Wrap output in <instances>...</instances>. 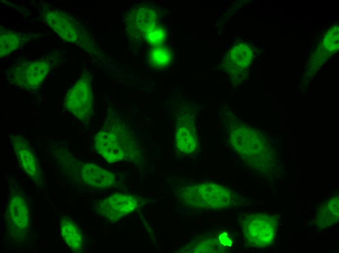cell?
I'll return each mask as SVG.
<instances>
[{
    "instance_id": "16",
    "label": "cell",
    "mask_w": 339,
    "mask_h": 253,
    "mask_svg": "<svg viewBox=\"0 0 339 253\" xmlns=\"http://www.w3.org/2000/svg\"><path fill=\"white\" fill-rule=\"evenodd\" d=\"M176 145L178 149L185 153H191L196 147V141L184 126L178 127L175 137Z\"/></svg>"
},
{
    "instance_id": "9",
    "label": "cell",
    "mask_w": 339,
    "mask_h": 253,
    "mask_svg": "<svg viewBox=\"0 0 339 253\" xmlns=\"http://www.w3.org/2000/svg\"><path fill=\"white\" fill-rule=\"evenodd\" d=\"M107 130L114 134L125 153V158L135 157L138 152V145L135 138L128 127L121 119L115 118L108 119Z\"/></svg>"
},
{
    "instance_id": "17",
    "label": "cell",
    "mask_w": 339,
    "mask_h": 253,
    "mask_svg": "<svg viewBox=\"0 0 339 253\" xmlns=\"http://www.w3.org/2000/svg\"><path fill=\"white\" fill-rule=\"evenodd\" d=\"M170 51L167 48L155 47L149 53L148 61L153 67L162 68L169 65L171 61Z\"/></svg>"
},
{
    "instance_id": "18",
    "label": "cell",
    "mask_w": 339,
    "mask_h": 253,
    "mask_svg": "<svg viewBox=\"0 0 339 253\" xmlns=\"http://www.w3.org/2000/svg\"><path fill=\"white\" fill-rule=\"evenodd\" d=\"M322 48L329 55L339 50V27L338 25L332 26L326 31L323 36Z\"/></svg>"
},
{
    "instance_id": "10",
    "label": "cell",
    "mask_w": 339,
    "mask_h": 253,
    "mask_svg": "<svg viewBox=\"0 0 339 253\" xmlns=\"http://www.w3.org/2000/svg\"><path fill=\"white\" fill-rule=\"evenodd\" d=\"M79 170L82 181L94 188H108L113 185L116 181L113 173L94 164L82 163Z\"/></svg>"
},
{
    "instance_id": "13",
    "label": "cell",
    "mask_w": 339,
    "mask_h": 253,
    "mask_svg": "<svg viewBox=\"0 0 339 253\" xmlns=\"http://www.w3.org/2000/svg\"><path fill=\"white\" fill-rule=\"evenodd\" d=\"M253 58V51L248 45L241 43L234 46L229 51L227 62L232 68L242 70L246 68Z\"/></svg>"
},
{
    "instance_id": "7",
    "label": "cell",
    "mask_w": 339,
    "mask_h": 253,
    "mask_svg": "<svg viewBox=\"0 0 339 253\" xmlns=\"http://www.w3.org/2000/svg\"><path fill=\"white\" fill-rule=\"evenodd\" d=\"M48 25L64 40L74 42L77 38L76 24L69 14L55 10L48 12L46 16Z\"/></svg>"
},
{
    "instance_id": "1",
    "label": "cell",
    "mask_w": 339,
    "mask_h": 253,
    "mask_svg": "<svg viewBox=\"0 0 339 253\" xmlns=\"http://www.w3.org/2000/svg\"><path fill=\"white\" fill-rule=\"evenodd\" d=\"M180 194L184 204L201 210L226 209L233 204L235 198L228 188L210 182L187 187Z\"/></svg>"
},
{
    "instance_id": "15",
    "label": "cell",
    "mask_w": 339,
    "mask_h": 253,
    "mask_svg": "<svg viewBox=\"0 0 339 253\" xmlns=\"http://www.w3.org/2000/svg\"><path fill=\"white\" fill-rule=\"evenodd\" d=\"M21 41L19 37L13 32L2 29L0 36V55L1 57L7 56L17 50Z\"/></svg>"
},
{
    "instance_id": "3",
    "label": "cell",
    "mask_w": 339,
    "mask_h": 253,
    "mask_svg": "<svg viewBox=\"0 0 339 253\" xmlns=\"http://www.w3.org/2000/svg\"><path fill=\"white\" fill-rule=\"evenodd\" d=\"M64 106L83 123L89 122L93 112L94 96L89 77L83 75L69 90Z\"/></svg>"
},
{
    "instance_id": "11",
    "label": "cell",
    "mask_w": 339,
    "mask_h": 253,
    "mask_svg": "<svg viewBox=\"0 0 339 253\" xmlns=\"http://www.w3.org/2000/svg\"><path fill=\"white\" fill-rule=\"evenodd\" d=\"M14 145L21 166L30 177L37 176L38 165L33 152L29 149L27 142L23 138H15Z\"/></svg>"
},
{
    "instance_id": "14",
    "label": "cell",
    "mask_w": 339,
    "mask_h": 253,
    "mask_svg": "<svg viewBox=\"0 0 339 253\" xmlns=\"http://www.w3.org/2000/svg\"><path fill=\"white\" fill-rule=\"evenodd\" d=\"M339 219V198H333L325 202L317 215L320 226L327 227L336 223Z\"/></svg>"
},
{
    "instance_id": "4",
    "label": "cell",
    "mask_w": 339,
    "mask_h": 253,
    "mask_svg": "<svg viewBox=\"0 0 339 253\" xmlns=\"http://www.w3.org/2000/svg\"><path fill=\"white\" fill-rule=\"evenodd\" d=\"M276 221L266 214L247 215L242 223L246 240L251 245L259 247L270 244L274 236Z\"/></svg>"
},
{
    "instance_id": "12",
    "label": "cell",
    "mask_w": 339,
    "mask_h": 253,
    "mask_svg": "<svg viewBox=\"0 0 339 253\" xmlns=\"http://www.w3.org/2000/svg\"><path fill=\"white\" fill-rule=\"evenodd\" d=\"M61 234L66 243L73 251H81L84 246L82 233L77 225L69 217H63L60 220Z\"/></svg>"
},
{
    "instance_id": "5",
    "label": "cell",
    "mask_w": 339,
    "mask_h": 253,
    "mask_svg": "<svg viewBox=\"0 0 339 253\" xmlns=\"http://www.w3.org/2000/svg\"><path fill=\"white\" fill-rule=\"evenodd\" d=\"M139 203L138 199L132 195L115 194L100 201L97 209L102 217L115 221L133 211Z\"/></svg>"
},
{
    "instance_id": "8",
    "label": "cell",
    "mask_w": 339,
    "mask_h": 253,
    "mask_svg": "<svg viewBox=\"0 0 339 253\" xmlns=\"http://www.w3.org/2000/svg\"><path fill=\"white\" fill-rule=\"evenodd\" d=\"M96 150L107 162L114 163L125 158V153L115 136L110 131L101 130L94 139Z\"/></svg>"
},
{
    "instance_id": "6",
    "label": "cell",
    "mask_w": 339,
    "mask_h": 253,
    "mask_svg": "<svg viewBox=\"0 0 339 253\" xmlns=\"http://www.w3.org/2000/svg\"><path fill=\"white\" fill-rule=\"evenodd\" d=\"M6 216L10 232L22 238L29 226V207L25 198L20 195H14L9 201Z\"/></svg>"
},
{
    "instance_id": "2",
    "label": "cell",
    "mask_w": 339,
    "mask_h": 253,
    "mask_svg": "<svg viewBox=\"0 0 339 253\" xmlns=\"http://www.w3.org/2000/svg\"><path fill=\"white\" fill-rule=\"evenodd\" d=\"M51 68V63L45 59L20 62L10 69L9 79L22 89L33 91L45 80Z\"/></svg>"
}]
</instances>
